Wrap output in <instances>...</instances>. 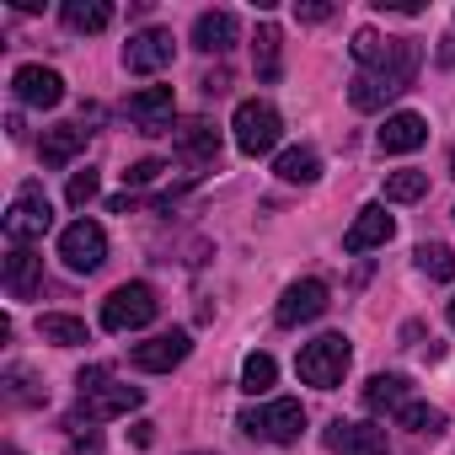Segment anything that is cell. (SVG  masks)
Listing matches in <instances>:
<instances>
[{
  "label": "cell",
  "mask_w": 455,
  "mask_h": 455,
  "mask_svg": "<svg viewBox=\"0 0 455 455\" xmlns=\"http://www.w3.org/2000/svg\"><path fill=\"white\" fill-rule=\"evenodd\" d=\"M450 177H455V150H450Z\"/></svg>",
  "instance_id": "39"
},
{
  "label": "cell",
  "mask_w": 455,
  "mask_h": 455,
  "mask_svg": "<svg viewBox=\"0 0 455 455\" xmlns=\"http://www.w3.org/2000/svg\"><path fill=\"white\" fill-rule=\"evenodd\" d=\"M70 455H102V444H97V439H86V444L76 439V444H70Z\"/></svg>",
  "instance_id": "37"
},
{
  "label": "cell",
  "mask_w": 455,
  "mask_h": 455,
  "mask_svg": "<svg viewBox=\"0 0 455 455\" xmlns=\"http://www.w3.org/2000/svg\"><path fill=\"white\" fill-rule=\"evenodd\" d=\"M97 188H102V177H97V172L86 166V172H76V177H70V188H65V198H70L76 209H86V204L97 198Z\"/></svg>",
  "instance_id": "31"
},
{
  "label": "cell",
  "mask_w": 455,
  "mask_h": 455,
  "mask_svg": "<svg viewBox=\"0 0 455 455\" xmlns=\"http://www.w3.org/2000/svg\"><path fill=\"white\" fill-rule=\"evenodd\" d=\"M348 359H354L348 338H343V332H322L316 343H306V348H300L295 370H300V380H306V386H316V391H332V386H343V375H348Z\"/></svg>",
  "instance_id": "2"
},
{
  "label": "cell",
  "mask_w": 455,
  "mask_h": 455,
  "mask_svg": "<svg viewBox=\"0 0 455 455\" xmlns=\"http://www.w3.org/2000/svg\"><path fill=\"white\" fill-rule=\"evenodd\" d=\"M172 86H145V92H134L129 97V118L140 124V134H166V124H172Z\"/></svg>",
  "instance_id": "15"
},
{
  "label": "cell",
  "mask_w": 455,
  "mask_h": 455,
  "mask_svg": "<svg viewBox=\"0 0 455 455\" xmlns=\"http://www.w3.org/2000/svg\"><path fill=\"white\" fill-rule=\"evenodd\" d=\"M6 380H12V402H44V391H33V380H28V370H12Z\"/></svg>",
  "instance_id": "33"
},
{
  "label": "cell",
  "mask_w": 455,
  "mask_h": 455,
  "mask_svg": "<svg viewBox=\"0 0 455 455\" xmlns=\"http://www.w3.org/2000/svg\"><path fill=\"white\" fill-rule=\"evenodd\" d=\"M12 92H17L22 108H60V102H65L60 70H44V65H22V70L12 76Z\"/></svg>",
  "instance_id": "13"
},
{
  "label": "cell",
  "mask_w": 455,
  "mask_h": 455,
  "mask_svg": "<svg viewBox=\"0 0 455 455\" xmlns=\"http://www.w3.org/2000/svg\"><path fill=\"white\" fill-rule=\"evenodd\" d=\"M396 423L412 428V434H444V412L428 407V402H407V407L396 412Z\"/></svg>",
  "instance_id": "29"
},
{
  "label": "cell",
  "mask_w": 455,
  "mask_h": 455,
  "mask_svg": "<svg viewBox=\"0 0 455 455\" xmlns=\"http://www.w3.org/2000/svg\"><path fill=\"white\" fill-rule=\"evenodd\" d=\"M375 140H380V150H386V156H407V150H418V145L428 140V124H423L418 113H391V118H386V129H380Z\"/></svg>",
  "instance_id": "18"
},
{
  "label": "cell",
  "mask_w": 455,
  "mask_h": 455,
  "mask_svg": "<svg viewBox=\"0 0 455 455\" xmlns=\"http://www.w3.org/2000/svg\"><path fill=\"white\" fill-rule=\"evenodd\" d=\"M172 54H177V38L166 28H145L124 44V70L129 76H156V70L172 65Z\"/></svg>",
  "instance_id": "8"
},
{
  "label": "cell",
  "mask_w": 455,
  "mask_h": 455,
  "mask_svg": "<svg viewBox=\"0 0 455 455\" xmlns=\"http://www.w3.org/2000/svg\"><path fill=\"white\" fill-rule=\"evenodd\" d=\"M274 380H279V364H274L268 354H247V359H242V391H247V396H268Z\"/></svg>",
  "instance_id": "26"
},
{
  "label": "cell",
  "mask_w": 455,
  "mask_h": 455,
  "mask_svg": "<svg viewBox=\"0 0 455 455\" xmlns=\"http://www.w3.org/2000/svg\"><path fill=\"white\" fill-rule=\"evenodd\" d=\"M412 258H418V274H428V279H439V284L455 279V252H450V247H439V242L428 247V242H423Z\"/></svg>",
  "instance_id": "28"
},
{
  "label": "cell",
  "mask_w": 455,
  "mask_h": 455,
  "mask_svg": "<svg viewBox=\"0 0 455 455\" xmlns=\"http://www.w3.org/2000/svg\"><path fill=\"white\" fill-rule=\"evenodd\" d=\"M242 428L252 439H268V444H295L306 434V407L295 396H279V402H263V407L242 412Z\"/></svg>",
  "instance_id": "5"
},
{
  "label": "cell",
  "mask_w": 455,
  "mask_h": 455,
  "mask_svg": "<svg viewBox=\"0 0 455 455\" xmlns=\"http://www.w3.org/2000/svg\"><path fill=\"white\" fill-rule=\"evenodd\" d=\"M327 450L332 455H386V428L380 423H332L327 428Z\"/></svg>",
  "instance_id": "14"
},
{
  "label": "cell",
  "mask_w": 455,
  "mask_h": 455,
  "mask_svg": "<svg viewBox=\"0 0 455 455\" xmlns=\"http://www.w3.org/2000/svg\"><path fill=\"white\" fill-rule=\"evenodd\" d=\"M177 150L188 161H214L220 156V129L209 118H188V124H177Z\"/></svg>",
  "instance_id": "21"
},
{
  "label": "cell",
  "mask_w": 455,
  "mask_h": 455,
  "mask_svg": "<svg viewBox=\"0 0 455 455\" xmlns=\"http://www.w3.org/2000/svg\"><path fill=\"white\" fill-rule=\"evenodd\" d=\"M156 311H161V300H156L150 284H118L102 300V327L108 332H134V327H150Z\"/></svg>",
  "instance_id": "6"
},
{
  "label": "cell",
  "mask_w": 455,
  "mask_h": 455,
  "mask_svg": "<svg viewBox=\"0 0 455 455\" xmlns=\"http://www.w3.org/2000/svg\"><path fill=\"white\" fill-rule=\"evenodd\" d=\"M386 49H391V38H380V33H370V28H359L354 33V60L370 70V65H380L386 60Z\"/></svg>",
  "instance_id": "30"
},
{
  "label": "cell",
  "mask_w": 455,
  "mask_h": 455,
  "mask_svg": "<svg viewBox=\"0 0 455 455\" xmlns=\"http://www.w3.org/2000/svg\"><path fill=\"white\" fill-rule=\"evenodd\" d=\"M236 33H242V22H236L231 12H198V22H193V49H204V54H231V49H236Z\"/></svg>",
  "instance_id": "16"
},
{
  "label": "cell",
  "mask_w": 455,
  "mask_h": 455,
  "mask_svg": "<svg viewBox=\"0 0 455 455\" xmlns=\"http://www.w3.org/2000/svg\"><path fill=\"white\" fill-rule=\"evenodd\" d=\"M60 258H65L70 274H97L108 263V231H102L97 220L65 225V231H60Z\"/></svg>",
  "instance_id": "7"
},
{
  "label": "cell",
  "mask_w": 455,
  "mask_h": 455,
  "mask_svg": "<svg viewBox=\"0 0 455 455\" xmlns=\"http://www.w3.org/2000/svg\"><path fill=\"white\" fill-rule=\"evenodd\" d=\"M423 193H428V172H412L407 166V172H391L386 177V198L391 204H418Z\"/></svg>",
  "instance_id": "27"
},
{
  "label": "cell",
  "mask_w": 455,
  "mask_h": 455,
  "mask_svg": "<svg viewBox=\"0 0 455 455\" xmlns=\"http://www.w3.org/2000/svg\"><path fill=\"white\" fill-rule=\"evenodd\" d=\"M391 231H396V220L386 214V204H364L354 214V225L343 231V252H375L391 242Z\"/></svg>",
  "instance_id": "12"
},
{
  "label": "cell",
  "mask_w": 455,
  "mask_h": 455,
  "mask_svg": "<svg viewBox=\"0 0 455 455\" xmlns=\"http://www.w3.org/2000/svg\"><path fill=\"white\" fill-rule=\"evenodd\" d=\"M279 28L274 22H263L258 28V38H252V65H258V81H279V70H284V60H279Z\"/></svg>",
  "instance_id": "24"
},
{
  "label": "cell",
  "mask_w": 455,
  "mask_h": 455,
  "mask_svg": "<svg viewBox=\"0 0 455 455\" xmlns=\"http://www.w3.org/2000/svg\"><path fill=\"white\" fill-rule=\"evenodd\" d=\"M38 290H44V258L33 247H12V258H6V295L12 300H33Z\"/></svg>",
  "instance_id": "17"
},
{
  "label": "cell",
  "mask_w": 455,
  "mask_h": 455,
  "mask_svg": "<svg viewBox=\"0 0 455 455\" xmlns=\"http://www.w3.org/2000/svg\"><path fill=\"white\" fill-rule=\"evenodd\" d=\"M327 306H332V300H327V284H322V279H295V284L279 295L274 322H279V327H300V322H316Z\"/></svg>",
  "instance_id": "9"
},
{
  "label": "cell",
  "mask_w": 455,
  "mask_h": 455,
  "mask_svg": "<svg viewBox=\"0 0 455 455\" xmlns=\"http://www.w3.org/2000/svg\"><path fill=\"white\" fill-rule=\"evenodd\" d=\"M49 225H54V204H49V193H44L38 182H22L17 198H12V209H6V236H12V247H33V242H44Z\"/></svg>",
  "instance_id": "3"
},
{
  "label": "cell",
  "mask_w": 455,
  "mask_h": 455,
  "mask_svg": "<svg viewBox=\"0 0 455 455\" xmlns=\"http://www.w3.org/2000/svg\"><path fill=\"white\" fill-rule=\"evenodd\" d=\"M156 439V423H134V444H150Z\"/></svg>",
  "instance_id": "36"
},
{
  "label": "cell",
  "mask_w": 455,
  "mask_h": 455,
  "mask_svg": "<svg viewBox=\"0 0 455 455\" xmlns=\"http://www.w3.org/2000/svg\"><path fill=\"white\" fill-rule=\"evenodd\" d=\"M450 327H455V300H450Z\"/></svg>",
  "instance_id": "40"
},
{
  "label": "cell",
  "mask_w": 455,
  "mask_h": 455,
  "mask_svg": "<svg viewBox=\"0 0 455 455\" xmlns=\"http://www.w3.org/2000/svg\"><path fill=\"white\" fill-rule=\"evenodd\" d=\"M161 172H166V161H134V166L124 172V182H129V193H134V188H150V182H161Z\"/></svg>",
  "instance_id": "32"
},
{
  "label": "cell",
  "mask_w": 455,
  "mask_h": 455,
  "mask_svg": "<svg viewBox=\"0 0 455 455\" xmlns=\"http://www.w3.org/2000/svg\"><path fill=\"white\" fill-rule=\"evenodd\" d=\"M295 17H300V22H327L332 6H327V0H311V6H295Z\"/></svg>",
  "instance_id": "35"
},
{
  "label": "cell",
  "mask_w": 455,
  "mask_h": 455,
  "mask_svg": "<svg viewBox=\"0 0 455 455\" xmlns=\"http://www.w3.org/2000/svg\"><path fill=\"white\" fill-rule=\"evenodd\" d=\"M108 22H113L108 0H65V28L70 33H102Z\"/></svg>",
  "instance_id": "23"
},
{
  "label": "cell",
  "mask_w": 455,
  "mask_h": 455,
  "mask_svg": "<svg viewBox=\"0 0 455 455\" xmlns=\"http://www.w3.org/2000/svg\"><path fill=\"white\" fill-rule=\"evenodd\" d=\"M418 65H423V49H418L412 38H391L386 60H380V65H370V70H359V76L348 81V102H354L359 113H375V108H386L391 97H402V92L412 86Z\"/></svg>",
  "instance_id": "1"
},
{
  "label": "cell",
  "mask_w": 455,
  "mask_h": 455,
  "mask_svg": "<svg viewBox=\"0 0 455 455\" xmlns=\"http://www.w3.org/2000/svg\"><path fill=\"white\" fill-rule=\"evenodd\" d=\"M274 172H279L284 182H300V188H306V182H316V177H322V156H316L311 145H295V150H284V156H279V166H274Z\"/></svg>",
  "instance_id": "25"
},
{
  "label": "cell",
  "mask_w": 455,
  "mask_h": 455,
  "mask_svg": "<svg viewBox=\"0 0 455 455\" xmlns=\"http://www.w3.org/2000/svg\"><path fill=\"white\" fill-rule=\"evenodd\" d=\"M86 124H54L44 129V166H70L81 150H86Z\"/></svg>",
  "instance_id": "19"
},
{
  "label": "cell",
  "mask_w": 455,
  "mask_h": 455,
  "mask_svg": "<svg viewBox=\"0 0 455 455\" xmlns=\"http://www.w3.org/2000/svg\"><path fill=\"white\" fill-rule=\"evenodd\" d=\"M188 354H193V338H188L182 327H172V332H156L150 343H140L129 359H134V370H145V375H166V370H177Z\"/></svg>",
  "instance_id": "10"
},
{
  "label": "cell",
  "mask_w": 455,
  "mask_h": 455,
  "mask_svg": "<svg viewBox=\"0 0 455 455\" xmlns=\"http://www.w3.org/2000/svg\"><path fill=\"white\" fill-rule=\"evenodd\" d=\"M439 65H455V38H444V44H439Z\"/></svg>",
  "instance_id": "38"
},
{
  "label": "cell",
  "mask_w": 455,
  "mask_h": 455,
  "mask_svg": "<svg viewBox=\"0 0 455 455\" xmlns=\"http://www.w3.org/2000/svg\"><path fill=\"white\" fill-rule=\"evenodd\" d=\"M102 380H108V364H92V370H81V375H76V386H81V396H92V391H102Z\"/></svg>",
  "instance_id": "34"
},
{
  "label": "cell",
  "mask_w": 455,
  "mask_h": 455,
  "mask_svg": "<svg viewBox=\"0 0 455 455\" xmlns=\"http://www.w3.org/2000/svg\"><path fill=\"white\" fill-rule=\"evenodd\" d=\"M231 134H236V150H242V156H268V150L284 140V118H279L274 102H258V97H252V102L236 108Z\"/></svg>",
  "instance_id": "4"
},
{
  "label": "cell",
  "mask_w": 455,
  "mask_h": 455,
  "mask_svg": "<svg viewBox=\"0 0 455 455\" xmlns=\"http://www.w3.org/2000/svg\"><path fill=\"white\" fill-rule=\"evenodd\" d=\"M38 338H44V343H54V348H81V343H92L86 322H81V316H60V311L38 316Z\"/></svg>",
  "instance_id": "22"
},
{
  "label": "cell",
  "mask_w": 455,
  "mask_h": 455,
  "mask_svg": "<svg viewBox=\"0 0 455 455\" xmlns=\"http://www.w3.org/2000/svg\"><path fill=\"white\" fill-rule=\"evenodd\" d=\"M412 402V380L407 375H370V386H364V407L370 412H402Z\"/></svg>",
  "instance_id": "20"
},
{
  "label": "cell",
  "mask_w": 455,
  "mask_h": 455,
  "mask_svg": "<svg viewBox=\"0 0 455 455\" xmlns=\"http://www.w3.org/2000/svg\"><path fill=\"white\" fill-rule=\"evenodd\" d=\"M145 402V391L140 386H102V391H92V396H81V407H76V428L81 423H108V418H124V412H134Z\"/></svg>",
  "instance_id": "11"
}]
</instances>
